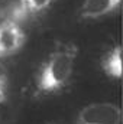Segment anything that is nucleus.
Listing matches in <instances>:
<instances>
[{
    "label": "nucleus",
    "mask_w": 123,
    "mask_h": 124,
    "mask_svg": "<svg viewBox=\"0 0 123 124\" xmlns=\"http://www.w3.org/2000/svg\"><path fill=\"white\" fill-rule=\"evenodd\" d=\"M52 1L54 0H19V4L29 16H33L45 12L52 4Z\"/></svg>",
    "instance_id": "6"
},
{
    "label": "nucleus",
    "mask_w": 123,
    "mask_h": 124,
    "mask_svg": "<svg viewBox=\"0 0 123 124\" xmlns=\"http://www.w3.org/2000/svg\"><path fill=\"white\" fill-rule=\"evenodd\" d=\"M122 0H84L80 6L78 16L83 20H97L116 13Z\"/></svg>",
    "instance_id": "4"
},
{
    "label": "nucleus",
    "mask_w": 123,
    "mask_h": 124,
    "mask_svg": "<svg viewBox=\"0 0 123 124\" xmlns=\"http://www.w3.org/2000/svg\"><path fill=\"white\" fill-rule=\"evenodd\" d=\"M9 97V78L6 69L0 65V105L7 101Z\"/></svg>",
    "instance_id": "7"
},
{
    "label": "nucleus",
    "mask_w": 123,
    "mask_h": 124,
    "mask_svg": "<svg viewBox=\"0 0 123 124\" xmlns=\"http://www.w3.org/2000/svg\"><path fill=\"white\" fill-rule=\"evenodd\" d=\"M78 49L74 45H64L49 54L38 71L35 87L41 95L55 94L64 90L74 72Z\"/></svg>",
    "instance_id": "1"
},
{
    "label": "nucleus",
    "mask_w": 123,
    "mask_h": 124,
    "mask_svg": "<svg viewBox=\"0 0 123 124\" xmlns=\"http://www.w3.org/2000/svg\"><path fill=\"white\" fill-rule=\"evenodd\" d=\"M26 42V33L19 23L4 19L0 23V58L18 54Z\"/></svg>",
    "instance_id": "3"
},
{
    "label": "nucleus",
    "mask_w": 123,
    "mask_h": 124,
    "mask_svg": "<svg viewBox=\"0 0 123 124\" xmlns=\"http://www.w3.org/2000/svg\"><path fill=\"white\" fill-rule=\"evenodd\" d=\"M101 69L112 79L122 78V48L120 45L113 46L101 59Z\"/></svg>",
    "instance_id": "5"
},
{
    "label": "nucleus",
    "mask_w": 123,
    "mask_h": 124,
    "mask_svg": "<svg viewBox=\"0 0 123 124\" xmlns=\"http://www.w3.org/2000/svg\"><path fill=\"white\" fill-rule=\"evenodd\" d=\"M120 107L114 102H93L83 107L75 118V124H120Z\"/></svg>",
    "instance_id": "2"
}]
</instances>
